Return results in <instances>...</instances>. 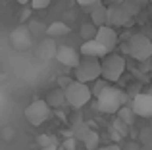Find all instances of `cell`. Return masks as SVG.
<instances>
[{
  "mask_svg": "<svg viewBox=\"0 0 152 150\" xmlns=\"http://www.w3.org/2000/svg\"><path fill=\"white\" fill-rule=\"evenodd\" d=\"M64 94H66V102L71 108H83L87 102L93 98V92H91V87L87 83H79V81H71L69 85L64 89Z\"/></svg>",
  "mask_w": 152,
  "mask_h": 150,
  "instance_id": "1",
  "label": "cell"
},
{
  "mask_svg": "<svg viewBox=\"0 0 152 150\" xmlns=\"http://www.w3.org/2000/svg\"><path fill=\"white\" fill-rule=\"evenodd\" d=\"M123 100H125V96H123L121 90L108 85L96 96V106L104 114H118V110L123 106Z\"/></svg>",
  "mask_w": 152,
  "mask_h": 150,
  "instance_id": "2",
  "label": "cell"
},
{
  "mask_svg": "<svg viewBox=\"0 0 152 150\" xmlns=\"http://www.w3.org/2000/svg\"><path fill=\"white\" fill-rule=\"evenodd\" d=\"M100 77L106 79L108 83H115L125 71V60L119 54H106L100 62Z\"/></svg>",
  "mask_w": 152,
  "mask_h": 150,
  "instance_id": "3",
  "label": "cell"
},
{
  "mask_svg": "<svg viewBox=\"0 0 152 150\" xmlns=\"http://www.w3.org/2000/svg\"><path fill=\"white\" fill-rule=\"evenodd\" d=\"M100 62L98 58H83L81 62L77 64V68L73 69L75 81L79 83H94L96 79H100Z\"/></svg>",
  "mask_w": 152,
  "mask_h": 150,
  "instance_id": "4",
  "label": "cell"
},
{
  "mask_svg": "<svg viewBox=\"0 0 152 150\" xmlns=\"http://www.w3.org/2000/svg\"><path fill=\"white\" fill-rule=\"evenodd\" d=\"M50 116H52V108L46 104V100H42V98L33 100V102H31V104L25 108V119H27V123L33 125V127L42 125Z\"/></svg>",
  "mask_w": 152,
  "mask_h": 150,
  "instance_id": "5",
  "label": "cell"
},
{
  "mask_svg": "<svg viewBox=\"0 0 152 150\" xmlns=\"http://www.w3.org/2000/svg\"><path fill=\"white\" fill-rule=\"evenodd\" d=\"M127 54L135 60H148L152 56V41L146 35H133L127 42Z\"/></svg>",
  "mask_w": 152,
  "mask_h": 150,
  "instance_id": "6",
  "label": "cell"
},
{
  "mask_svg": "<svg viewBox=\"0 0 152 150\" xmlns=\"http://www.w3.org/2000/svg\"><path fill=\"white\" fill-rule=\"evenodd\" d=\"M131 15L123 10L121 4H112L106 8V25L110 27H121L125 23H129Z\"/></svg>",
  "mask_w": 152,
  "mask_h": 150,
  "instance_id": "7",
  "label": "cell"
},
{
  "mask_svg": "<svg viewBox=\"0 0 152 150\" xmlns=\"http://www.w3.org/2000/svg\"><path fill=\"white\" fill-rule=\"evenodd\" d=\"M131 108H133L135 116L141 117H152V94L150 92H141L133 98L131 102Z\"/></svg>",
  "mask_w": 152,
  "mask_h": 150,
  "instance_id": "8",
  "label": "cell"
},
{
  "mask_svg": "<svg viewBox=\"0 0 152 150\" xmlns=\"http://www.w3.org/2000/svg\"><path fill=\"white\" fill-rule=\"evenodd\" d=\"M94 39L100 42V44L108 50V52H112V50L118 46V33H115V29H114V27H110V25L98 27L96 37H94Z\"/></svg>",
  "mask_w": 152,
  "mask_h": 150,
  "instance_id": "9",
  "label": "cell"
},
{
  "mask_svg": "<svg viewBox=\"0 0 152 150\" xmlns=\"http://www.w3.org/2000/svg\"><path fill=\"white\" fill-rule=\"evenodd\" d=\"M56 60L62 66H66V68L75 69L77 64L81 62V58H79V52L75 48H71V46H58L56 48Z\"/></svg>",
  "mask_w": 152,
  "mask_h": 150,
  "instance_id": "10",
  "label": "cell"
},
{
  "mask_svg": "<svg viewBox=\"0 0 152 150\" xmlns=\"http://www.w3.org/2000/svg\"><path fill=\"white\" fill-rule=\"evenodd\" d=\"M79 52H81L83 58H104L106 54H110L100 42L96 41V39H93V41H85L81 44V48H79Z\"/></svg>",
  "mask_w": 152,
  "mask_h": 150,
  "instance_id": "11",
  "label": "cell"
},
{
  "mask_svg": "<svg viewBox=\"0 0 152 150\" xmlns=\"http://www.w3.org/2000/svg\"><path fill=\"white\" fill-rule=\"evenodd\" d=\"M89 14H91V23H94L96 27L106 25V6L98 0L93 6H89Z\"/></svg>",
  "mask_w": 152,
  "mask_h": 150,
  "instance_id": "12",
  "label": "cell"
},
{
  "mask_svg": "<svg viewBox=\"0 0 152 150\" xmlns=\"http://www.w3.org/2000/svg\"><path fill=\"white\" fill-rule=\"evenodd\" d=\"M46 100V104L50 106L52 110H62L64 106H67V102H66V94H64V89H54V90H50L48 92V96L45 98Z\"/></svg>",
  "mask_w": 152,
  "mask_h": 150,
  "instance_id": "13",
  "label": "cell"
},
{
  "mask_svg": "<svg viewBox=\"0 0 152 150\" xmlns=\"http://www.w3.org/2000/svg\"><path fill=\"white\" fill-rule=\"evenodd\" d=\"M46 35H48L50 39H54V37H64V35H69V27L66 25V23H62V21H54L52 25L46 29Z\"/></svg>",
  "mask_w": 152,
  "mask_h": 150,
  "instance_id": "14",
  "label": "cell"
},
{
  "mask_svg": "<svg viewBox=\"0 0 152 150\" xmlns=\"http://www.w3.org/2000/svg\"><path fill=\"white\" fill-rule=\"evenodd\" d=\"M18 39H21V48H27V46L31 44V37H29V31L25 29V27H19L18 31H15L14 35H12V41H18ZM15 48H19V44L15 42Z\"/></svg>",
  "mask_w": 152,
  "mask_h": 150,
  "instance_id": "15",
  "label": "cell"
},
{
  "mask_svg": "<svg viewBox=\"0 0 152 150\" xmlns=\"http://www.w3.org/2000/svg\"><path fill=\"white\" fill-rule=\"evenodd\" d=\"M118 116H119V119H121L125 125H131L135 121V112H133L131 106H121V108L118 110Z\"/></svg>",
  "mask_w": 152,
  "mask_h": 150,
  "instance_id": "16",
  "label": "cell"
},
{
  "mask_svg": "<svg viewBox=\"0 0 152 150\" xmlns=\"http://www.w3.org/2000/svg\"><path fill=\"white\" fill-rule=\"evenodd\" d=\"M91 133V127L87 123H83V121H77V123L73 125V137L77 141H85V137Z\"/></svg>",
  "mask_w": 152,
  "mask_h": 150,
  "instance_id": "17",
  "label": "cell"
},
{
  "mask_svg": "<svg viewBox=\"0 0 152 150\" xmlns=\"http://www.w3.org/2000/svg\"><path fill=\"white\" fill-rule=\"evenodd\" d=\"M96 31H98V27L94 25V23H83V25H81L83 41H93V39L96 37Z\"/></svg>",
  "mask_w": 152,
  "mask_h": 150,
  "instance_id": "18",
  "label": "cell"
},
{
  "mask_svg": "<svg viewBox=\"0 0 152 150\" xmlns=\"http://www.w3.org/2000/svg\"><path fill=\"white\" fill-rule=\"evenodd\" d=\"M119 4L123 6V10H125L127 14L131 15V17H133V15H137L139 10H141V4H139L137 0H121Z\"/></svg>",
  "mask_w": 152,
  "mask_h": 150,
  "instance_id": "19",
  "label": "cell"
},
{
  "mask_svg": "<svg viewBox=\"0 0 152 150\" xmlns=\"http://www.w3.org/2000/svg\"><path fill=\"white\" fill-rule=\"evenodd\" d=\"M98 139H100V137H98V133L91 129V133L85 137V141H83V143H85V146H87V150H94V148H96L98 146Z\"/></svg>",
  "mask_w": 152,
  "mask_h": 150,
  "instance_id": "20",
  "label": "cell"
},
{
  "mask_svg": "<svg viewBox=\"0 0 152 150\" xmlns=\"http://www.w3.org/2000/svg\"><path fill=\"white\" fill-rule=\"evenodd\" d=\"M106 87H108V81H106V79H96V81H94V87L91 89V92H93L94 96H98V94H100Z\"/></svg>",
  "mask_w": 152,
  "mask_h": 150,
  "instance_id": "21",
  "label": "cell"
},
{
  "mask_svg": "<svg viewBox=\"0 0 152 150\" xmlns=\"http://www.w3.org/2000/svg\"><path fill=\"white\" fill-rule=\"evenodd\" d=\"M52 0H31V8H35V10H45V8L50 6Z\"/></svg>",
  "mask_w": 152,
  "mask_h": 150,
  "instance_id": "22",
  "label": "cell"
},
{
  "mask_svg": "<svg viewBox=\"0 0 152 150\" xmlns=\"http://www.w3.org/2000/svg\"><path fill=\"white\" fill-rule=\"evenodd\" d=\"M75 2H77L79 6H83V8H89V6H93L94 2H98V0H75Z\"/></svg>",
  "mask_w": 152,
  "mask_h": 150,
  "instance_id": "23",
  "label": "cell"
},
{
  "mask_svg": "<svg viewBox=\"0 0 152 150\" xmlns=\"http://www.w3.org/2000/svg\"><path fill=\"white\" fill-rule=\"evenodd\" d=\"M71 81H73V79H69V77H60V81H58L60 83V89H66Z\"/></svg>",
  "mask_w": 152,
  "mask_h": 150,
  "instance_id": "24",
  "label": "cell"
},
{
  "mask_svg": "<svg viewBox=\"0 0 152 150\" xmlns=\"http://www.w3.org/2000/svg\"><path fill=\"white\" fill-rule=\"evenodd\" d=\"M100 150H121V148H119L118 144H108V146H102Z\"/></svg>",
  "mask_w": 152,
  "mask_h": 150,
  "instance_id": "25",
  "label": "cell"
},
{
  "mask_svg": "<svg viewBox=\"0 0 152 150\" xmlns=\"http://www.w3.org/2000/svg\"><path fill=\"white\" fill-rule=\"evenodd\" d=\"M15 2H18V4H23V6H25V4H31V0H15Z\"/></svg>",
  "mask_w": 152,
  "mask_h": 150,
  "instance_id": "26",
  "label": "cell"
},
{
  "mask_svg": "<svg viewBox=\"0 0 152 150\" xmlns=\"http://www.w3.org/2000/svg\"><path fill=\"white\" fill-rule=\"evenodd\" d=\"M42 150H56V146H50V148H42Z\"/></svg>",
  "mask_w": 152,
  "mask_h": 150,
  "instance_id": "27",
  "label": "cell"
},
{
  "mask_svg": "<svg viewBox=\"0 0 152 150\" xmlns=\"http://www.w3.org/2000/svg\"><path fill=\"white\" fill-rule=\"evenodd\" d=\"M150 4H152V0H150Z\"/></svg>",
  "mask_w": 152,
  "mask_h": 150,
  "instance_id": "28",
  "label": "cell"
}]
</instances>
